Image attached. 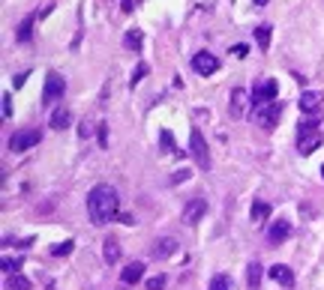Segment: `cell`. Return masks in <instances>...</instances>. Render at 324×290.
<instances>
[{
    "label": "cell",
    "mask_w": 324,
    "mask_h": 290,
    "mask_svg": "<svg viewBox=\"0 0 324 290\" xmlns=\"http://www.w3.org/2000/svg\"><path fill=\"white\" fill-rule=\"evenodd\" d=\"M141 279H144V264H141V261L126 264V270L120 273V282H123V285H135V282H141Z\"/></svg>",
    "instance_id": "16"
},
{
    "label": "cell",
    "mask_w": 324,
    "mask_h": 290,
    "mask_svg": "<svg viewBox=\"0 0 324 290\" xmlns=\"http://www.w3.org/2000/svg\"><path fill=\"white\" fill-rule=\"evenodd\" d=\"M252 33H255L258 48H261V51H267V48H270V33H273V27H270V24H258Z\"/></svg>",
    "instance_id": "22"
},
{
    "label": "cell",
    "mask_w": 324,
    "mask_h": 290,
    "mask_svg": "<svg viewBox=\"0 0 324 290\" xmlns=\"http://www.w3.org/2000/svg\"><path fill=\"white\" fill-rule=\"evenodd\" d=\"M234 285H231V279L225 276V273H216L213 279H210V290H231Z\"/></svg>",
    "instance_id": "24"
},
{
    "label": "cell",
    "mask_w": 324,
    "mask_h": 290,
    "mask_svg": "<svg viewBox=\"0 0 324 290\" xmlns=\"http://www.w3.org/2000/svg\"><path fill=\"white\" fill-rule=\"evenodd\" d=\"M192 69L198 72V75H213V72H219V57L216 54H210V51H198V54H192Z\"/></svg>",
    "instance_id": "7"
},
{
    "label": "cell",
    "mask_w": 324,
    "mask_h": 290,
    "mask_svg": "<svg viewBox=\"0 0 324 290\" xmlns=\"http://www.w3.org/2000/svg\"><path fill=\"white\" fill-rule=\"evenodd\" d=\"M318 147H321V132H306V135H297V153H300V156H312Z\"/></svg>",
    "instance_id": "12"
},
{
    "label": "cell",
    "mask_w": 324,
    "mask_h": 290,
    "mask_svg": "<svg viewBox=\"0 0 324 290\" xmlns=\"http://www.w3.org/2000/svg\"><path fill=\"white\" fill-rule=\"evenodd\" d=\"M207 216V201L204 198H189L183 207V225H198Z\"/></svg>",
    "instance_id": "8"
},
{
    "label": "cell",
    "mask_w": 324,
    "mask_h": 290,
    "mask_svg": "<svg viewBox=\"0 0 324 290\" xmlns=\"http://www.w3.org/2000/svg\"><path fill=\"white\" fill-rule=\"evenodd\" d=\"M165 282H168L165 276H156V279H147V290H162V288H165Z\"/></svg>",
    "instance_id": "30"
},
{
    "label": "cell",
    "mask_w": 324,
    "mask_h": 290,
    "mask_svg": "<svg viewBox=\"0 0 324 290\" xmlns=\"http://www.w3.org/2000/svg\"><path fill=\"white\" fill-rule=\"evenodd\" d=\"M231 54H234V57H246V54H249V48H246V45H234V48H231Z\"/></svg>",
    "instance_id": "35"
},
{
    "label": "cell",
    "mask_w": 324,
    "mask_h": 290,
    "mask_svg": "<svg viewBox=\"0 0 324 290\" xmlns=\"http://www.w3.org/2000/svg\"><path fill=\"white\" fill-rule=\"evenodd\" d=\"M87 216L96 228L108 225L114 216H117V192L108 186V183H99L87 192Z\"/></svg>",
    "instance_id": "1"
},
{
    "label": "cell",
    "mask_w": 324,
    "mask_h": 290,
    "mask_svg": "<svg viewBox=\"0 0 324 290\" xmlns=\"http://www.w3.org/2000/svg\"><path fill=\"white\" fill-rule=\"evenodd\" d=\"M159 141H162V147H165L171 156H180V150L174 147V138H171V132H168V129H162V132H159Z\"/></svg>",
    "instance_id": "26"
},
{
    "label": "cell",
    "mask_w": 324,
    "mask_h": 290,
    "mask_svg": "<svg viewBox=\"0 0 324 290\" xmlns=\"http://www.w3.org/2000/svg\"><path fill=\"white\" fill-rule=\"evenodd\" d=\"M321 102H324V96L318 93V90H306L303 96H300V111L303 114H309V117H318V111H321Z\"/></svg>",
    "instance_id": "9"
},
{
    "label": "cell",
    "mask_w": 324,
    "mask_h": 290,
    "mask_svg": "<svg viewBox=\"0 0 324 290\" xmlns=\"http://www.w3.org/2000/svg\"><path fill=\"white\" fill-rule=\"evenodd\" d=\"M246 102H249V93H246L243 87H234V90H231V99H228V111H231L234 120L246 114Z\"/></svg>",
    "instance_id": "10"
},
{
    "label": "cell",
    "mask_w": 324,
    "mask_h": 290,
    "mask_svg": "<svg viewBox=\"0 0 324 290\" xmlns=\"http://www.w3.org/2000/svg\"><path fill=\"white\" fill-rule=\"evenodd\" d=\"M78 135H81V138H90V135H93V123H87V120H84V123L78 126Z\"/></svg>",
    "instance_id": "32"
},
{
    "label": "cell",
    "mask_w": 324,
    "mask_h": 290,
    "mask_svg": "<svg viewBox=\"0 0 324 290\" xmlns=\"http://www.w3.org/2000/svg\"><path fill=\"white\" fill-rule=\"evenodd\" d=\"M147 72H150V66H147V63H144V60H141V63H138V66H135V69H132V78H129V87H132V90H135V84H141V78H144V75H147Z\"/></svg>",
    "instance_id": "25"
},
{
    "label": "cell",
    "mask_w": 324,
    "mask_h": 290,
    "mask_svg": "<svg viewBox=\"0 0 324 290\" xmlns=\"http://www.w3.org/2000/svg\"><path fill=\"white\" fill-rule=\"evenodd\" d=\"M69 120H72V117H69V111H66L63 105L51 111V129H57V132H63V129L69 126Z\"/></svg>",
    "instance_id": "20"
},
{
    "label": "cell",
    "mask_w": 324,
    "mask_h": 290,
    "mask_svg": "<svg viewBox=\"0 0 324 290\" xmlns=\"http://www.w3.org/2000/svg\"><path fill=\"white\" fill-rule=\"evenodd\" d=\"M102 258H105V264H117V261H120V243H117L114 237H105V243H102Z\"/></svg>",
    "instance_id": "18"
},
{
    "label": "cell",
    "mask_w": 324,
    "mask_h": 290,
    "mask_svg": "<svg viewBox=\"0 0 324 290\" xmlns=\"http://www.w3.org/2000/svg\"><path fill=\"white\" fill-rule=\"evenodd\" d=\"M0 102H3V120H9V117H12V96H9V93H3V99H0Z\"/></svg>",
    "instance_id": "31"
},
{
    "label": "cell",
    "mask_w": 324,
    "mask_h": 290,
    "mask_svg": "<svg viewBox=\"0 0 324 290\" xmlns=\"http://www.w3.org/2000/svg\"><path fill=\"white\" fill-rule=\"evenodd\" d=\"M267 273H270V279H273L279 288H294V273H291L285 264H276V267H270Z\"/></svg>",
    "instance_id": "14"
},
{
    "label": "cell",
    "mask_w": 324,
    "mask_h": 290,
    "mask_svg": "<svg viewBox=\"0 0 324 290\" xmlns=\"http://www.w3.org/2000/svg\"><path fill=\"white\" fill-rule=\"evenodd\" d=\"M261 264L258 261H252L249 267H246V285H249V290H258V285H261Z\"/></svg>",
    "instance_id": "21"
},
{
    "label": "cell",
    "mask_w": 324,
    "mask_h": 290,
    "mask_svg": "<svg viewBox=\"0 0 324 290\" xmlns=\"http://www.w3.org/2000/svg\"><path fill=\"white\" fill-rule=\"evenodd\" d=\"M249 219H252V225L258 228V225H264L267 219H270V204L267 201H255L252 204V210H249Z\"/></svg>",
    "instance_id": "17"
},
{
    "label": "cell",
    "mask_w": 324,
    "mask_h": 290,
    "mask_svg": "<svg viewBox=\"0 0 324 290\" xmlns=\"http://www.w3.org/2000/svg\"><path fill=\"white\" fill-rule=\"evenodd\" d=\"M252 3H255V6H267V0H252Z\"/></svg>",
    "instance_id": "38"
},
{
    "label": "cell",
    "mask_w": 324,
    "mask_h": 290,
    "mask_svg": "<svg viewBox=\"0 0 324 290\" xmlns=\"http://www.w3.org/2000/svg\"><path fill=\"white\" fill-rule=\"evenodd\" d=\"M174 252H177V240H174V237H162V240L153 243L150 258H153V261H165V258H171Z\"/></svg>",
    "instance_id": "11"
},
{
    "label": "cell",
    "mask_w": 324,
    "mask_h": 290,
    "mask_svg": "<svg viewBox=\"0 0 324 290\" xmlns=\"http://www.w3.org/2000/svg\"><path fill=\"white\" fill-rule=\"evenodd\" d=\"M288 237H291V225H288L285 219L273 222V225H270V231H267V240H270L273 246H276V243H285Z\"/></svg>",
    "instance_id": "15"
},
{
    "label": "cell",
    "mask_w": 324,
    "mask_h": 290,
    "mask_svg": "<svg viewBox=\"0 0 324 290\" xmlns=\"http://www.w3.org/2000/svg\"><path fill=\"white\" fill-rule=\"evenodd\" d=\"M123 45L129 48V51H141V45H144V33L138 30V27H132V30H126V36H123Z\"/></svg>",
    "instance_id": "19"
},
{
    "label": "cell",
    "mask_w": 324,
    "mask_h": 290,
    "mask_svg": "<svg viewBox=\"0 0 324 290\" xmlns=\"http://www.w3.org/2000/svg\"><path fill=\"white\" fill-rule=\"evenodd\" d=\"M279 117H282V102H270V105H264V108H255V111H252V120H255L261 129H267V132L279 123Z\"/></svg>",
    "instance_id": "5"
},
{
    "label": "cell",
    "mask_w": 324,
    "mask_h": 290,
    "mask_svg": "<svg viewBox=\"0 0 324 290\" xmlns=\"http://www.w3.org/2000/svg\"><path fill=\"white\" fill-rule=\"evenodd\" d=\"M6 288H9V290H30L33 285H30V279H24L21 273H15V276H9V279H6Z\"/></svg>",
    "instance_id": "23"
},
{
    "label": "cell",
    "mask_w": 324,
    "mask_h": 290,
    "mask_svg": "<svg viewBox=\"0 0 324 290\" xmlns=\"http://www.w3.org/2000/svg\"><path fill=\"white\" fill-rule=\"evenodd\" d=\"M39 141H42V132H39V129H18V132L9 138V150H12V153H24V150H33Z\"/></svg>",
    "instance_id": "4"
},
{
    "label": "cell",
    "mask_w": 324,
    "mask_h": 290,
    "mask_svg": "<svg viewBox=\"0 0 324 290\" xmlns=\"http://www.w3.org/2000/svg\"><path fill=\"white\" fill-rule=\"evenodd\" d=\"M24 78H27V72H21V75H15V78H12V81H15V87H21V84H24Z\"/></svg>",
    "instance_id": "36"
},
{
    "label": "cell",
    "mask_w": 324,
    "mask_h": 290,
    "mask_svg": "<svg viewBox=\"0 0 324 290\" xmlns=\"http://www.w3.org/2000/svg\"><path fill=\"white\" fill-rule=\"evenodd\" d=\"M18 267H21V261H12V258H3V273H6V276H15V273H18Z\"/></svg>",
    "instance_id": "29"
},
{
    "label": "cell",
    "mask_w": 324,
    "mask_h": 290,
    "mask_svg": "<svg viewBox=\"0 0 324 290\" xmlns=\"http://www.w3.org/2000/svg\"><path fill=\"white\" fill-rule=\"evenodd\" d=\"M189 153H192V159L198 162L201 171L210 168V153H207V144H204V138H201L198 129H192V135H189Z\"/></svg>",
    "instance_id": "6"
},
{
    "label": "cell",
    "mask_w": 324,
    "mask_h": 290,
    "mask_svg": "<svg viewBox=\"0 0 324 290\" xmlns=\"http://www.w3.org/2000/svg\"><path fill=\"white\" fill-rule=\"evenodd\" d=\"M189 168H180V171H174V177H171V183H180V180H189Z\"/></svg>",
    "instance_id": "33"
},
{
    "label": "cell",
    "mask_w": 324,
    "mask_h": 290,
    "mask_svg": "<svg viewBox=\"0 0 324 290\" xmlns=\"http://www.w3.org/2000/svg\"><path fill=\"white\" fill-rule=\"evenodd\" d=\"M63 93H66V78L60 72H48L45 75V87H42V105L51 108L54 102L63 99Z\"/></svg>",
    "instance_id": "2"
},
{
    "label": "cell",
    "mask_w": 324,
    "mask_h": 290,
    "mask_svg": "<svg viewBox=\"0 0 324 290\" xmlns=\"http://www.w3.org/2000/svg\"><path fill=\"white\" fill-rule=\"evenodd\" d=\"M321 177H324V165H321Z\"/></svg>",
    "instance_id": "39"
},
{
    "label": "cell",
    "mask_w": 324,
    "mask_h": 290,
    "mask_svg": "<svg viewBox=\"0 0 324 290\" xmlns=\"http://www.w3.org/2000/svg\"><path fill=\"white\" fill-rule=\"evenodd\" d=\"M36 18H39V12H30V15H24V18H21L18 30H15V39H18L21 45H27V42L33 39V24H36Z\"/></svg>",
    "instance_id": "13"
},
{
    "label": "cell",
    "mask_w": 324,
    "mask_h": 290,
    "mask_svg": "<svg viewBox=\"0 0 324 290\" xmlns=\"http://www.w3.org/2000/svg\"><path fill=\"white\" fill-rule=\"evenodd\" d=\"M72 246H75V243H72V240H66V243L54 246V249H51V255H54V258H66V255L72 252Z\"/></svg>",
    "instance_id": "27"
},
{
    "label": "cell",
    "mask_w": 324,
    "mask_h": 290,
    "mask_svg": "<svg viewBox=\"0 0 324 290\" xmlns=\"http://www.w3.org/2000/svg\"><path fill=\"white\" fill-rule=\"evenodd\" d=\"M99 144L108 147V126H105V123H99Z\"/></svg>",
    "instance_id": "34"
},
{
    "label": "cell",
    "mask_w": 324,
    "mask_h": 290,
    "mask_svg": "<svg viewBox=\"0 0 324 290\" xmlns=\"http://www.w3.org/2000/svg\"><path fill=\"white\" fill-rule=\"evenodd\" d=\"M306 132H318V120H315V117H309V120H303V123H300L297 135H306Z\"/></svg>",
    "instance_id": "28"
},
{
    "label": "cell",
    "mask_w": 324,
    "mask_h": 290,
    "mask_svg": "<svg viewBox=\"0 0 324 290\" xmlns=\"http://www.w3.org/2000/svg\"><path fill=\"white\" fill-rule=\"evenodd\" d=\"M123 12H132V0H123Z\"/></svg>",
    "instance_id": "37"
},
{
    "label": "cell",
    "mask_w": 324,
    "mask_h": 290,
    "mask_svg": "<svg viewBox=\"0 0 324 290\" xmlns=\"http://www.w3.org/2000/svg\"><path fill=\"white\" fill-rule=\"evenodd\" d=\"M276 96H279V84H276L273 78H261V81L255 84V90H252V111H255V108H264V105H270V102H276Z\"/></svg>",
    "instance_id": "3"
}]
</instances>
